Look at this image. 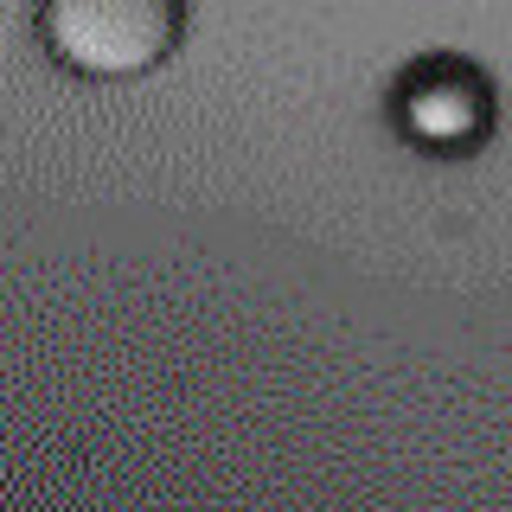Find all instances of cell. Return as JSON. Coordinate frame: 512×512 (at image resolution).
Masks as SVG:
<instances>
[{"label":"cell","mask_w":512,"mask_h":512,"mask_svg":"<svg viewBox=\"0 0 512 512\" xmlns=\"http://www.w3.org/2000/svg\"><path fill=\"white\" fill-rule=\"evenodd\" d=\"M32 32L77 77H141L180 45L186 0H39Z\"/></svg>","instance_id":"cell-1"},{"label":"cell","mask_w":512,"mask_h":512,"mask_svg":"<svg viewBox=\"0 0 512 512\" xmlns=\"http://www.w3.org/2000/svg\"><path fill=\"white\" fill-rule=\"evenodd\" d=\"M391 122L397 135L429 154H468L493 128V84L487 71L455 52H429L391 84Z\"/></svg>","instance_id":"cell-2"}]
</instances>
